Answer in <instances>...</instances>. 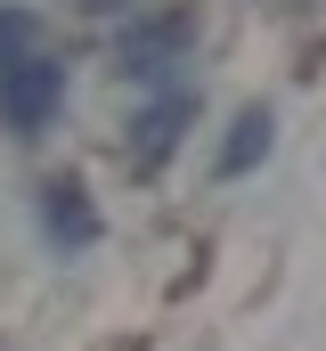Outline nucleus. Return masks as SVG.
I'll return each mask as SVG.
<instances>
[{
  "label": "nucleus",
  "mask_w": 326,
  "mask_h": 351,
  "mask_svg": "<svg viewBox=\"0 0 326 351\" xmlns=\"http://www.w3.org/2000/svg\"><path fill=\"white\" fill-rule=\"evenodd\" d=\"M66 106V66L41 49V58H25V66H8L0 74V123L16 131V139H41L49 131V114Z\"/></svg>",
  "instance_id": "1"
},
{
  "label": "nucleus",
  "mask_w": 326,
  "mask_h": 351,
  "mask_svg": "<svg viewBox=\"0 0 326 351\" xmlns=\"http://www.w3.org/2000/svg\"><path fill=\"white\" fill-rule=\"evenodd\" d=\"M188 41H196V16H188V8H163V16H147V25L123 33V74H131V82H163Z\"/></svg>",
  "instance_id": "2"
},
{
  "label": "nucleus",
  "mask_w": 326,
  "mask_h": 351,
  "mask_svg": "<svg viewBox=\"0 0 326 351\" xmlns=\"http://www.w3.org/2000/svg\"><path fill=\"white\" fill-rule=\"evenodd\" d=\"M41 237H49L58 254H90V245L106 237V221H98V204H90L82 180H49V188H41Z\"/></svg>",
  "instance_id": "3"
},
{
  "label": "nucleus",
  "mask_w": 326,
  "mask_h": 351,
  "mask_svg": "<svg viewBox=\"0 0 326 351\" xmlns=\"http://www.w3.org/2000/svg\"><path fill=\"white\" fill-rule=\"evenodd\" d=\"M188 114H196V98H188V90H163L155 106L131 123V131H139V139H131V164H139V172H155L163 156L179 147V123H188Z\"/></svg>",
  "instance_id": "4"
},
{
  "label": "nucleus",
  "mask_w": 326,
  "mask_h": 351,
  "mask_svg": "<svg viewBox=\"0 0 326 351\" xmlns=\"http://www.w3.org/2000/svg\"><path fill=\"white\" fill-rule=\"evenodd\" d=\"M269 131H277L269 106H244L237 123H229V139H221V180H244V172H253V164L269 156Z\"/></svg>",
  "instance_id": "5"
},
{
  "label": "nucleus",
  "mask_w": 326,
  "mask_h": 351,
  "mask_svg": "<svg viewBox=\"0 0 326 351\" xmlns=\"http://www.w3.org/2000/svg\"><path fill=\"white\" fill-rule=\"evenodd\" d=\"M25 58H41V16L33 8H0V74L25 66Z\"/></svg>",
  "instance_id": "6"
}]
</instances>
